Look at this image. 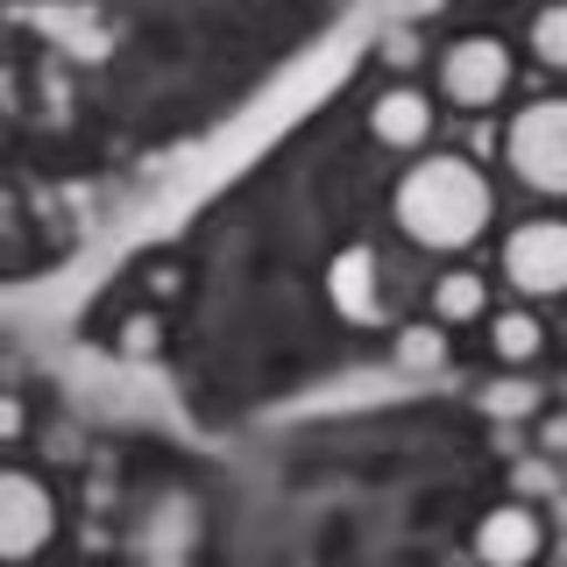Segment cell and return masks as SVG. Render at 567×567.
Masks as SVG:
<instances>
[{"instance_id":"1","label":"cell","mask_w":567,"mask_h":567,"mask_svg":"<svg viewBox=\"0 0 567 567\" xmlns=\"http://www.w3.org/2000/svg\"><path fill=\"white\" fill-rule=\"evenodd\" d=\"M398 227L419 248H468L489 227V185L461 156H425L398 185Z\"/></svg>"},{"instance_id":"14","label":"cell","mask_w":567,"mask_h":567,"mask_svg":"<svg viewBox=\"0 0 567 567\" xmlns=\"http://www.w3.org/2000/svg\"><path fill=\"white\" fill-rule=\"evenodd\" d=\"M156 341H164V327H156L150 312H135L128 327H121V354H128V362H150V354H156Z\"/></svg>"},{"instance_id":"15","label":"cell","mask_w":567,"mask_h":567,"mask_svg":"<svg viewBox=\"0 0 567 567\" xmlns=\"http://www.w3.org/2000/svg\"><path fill=\"white\" fill-rule=\"evenodd\" d=\"M383 64H390V71H412V64H419V35H412V29H398V35L383 43Z\"/></svg>"},{"instance_id":"5","label":"cell","mask_w":567,"mask_h":567,"mask_svg":"<svg viewBox=\"0 0 567 567\" xmlns=\"http://www.w3.org/2000/svg\"><path fill=\"white\" fill-rule=\"evenodd\" d=\"M50 532H58V504H50V489L35 483L29 468H8V483H0V554L22 567Z\"/></svg>"},{"instance_id":"17","label":"cell","mask_w":567,"mask_h":567,"mask_svg":"<svg viewBox=\"0 0 567 567\" xmlns=\"http://www.w3.org/2000/svg\"><path fill=\"white\" fill-rule=\"evenodd\" d=\"M475 567H483V560H475Z\"/></svg>"},{"instance_id":"13","label":"cell","mask_w":567,"mask_h":567,"mask_svg":"<svg viewBox=\"0 0 567 567\" xmlns=\"http://www.w3.org/2000/svg\"><path fill=\"white\" fill-rule=\"evenodd\" d=\"M532 58L554 64V71H567V0H554V8L532 22Z\"/></svg>"},{"instance_id":"16","label":"cell","mask_w":567,"mask_h":567,"mask_svg":"<svg viewBox=\"0 0 567 567\" xmlns=\"http://www.w3.org/2000/svg\"><path fill=\"white\" fill-rule=\"evenodd\" d=\"M539 440H546V454H567V419H546Z\"/></svg>"},{"instance_id":"12","label":"cell","mask_w":567,"mask_h":567,"mask_svg":"<svg viewBox=\"0 0 567 567\" xmlns=\"http://www.w3.org/2000/svg\"><path fill=\"white\" fill-rule=\"evenodd\" d=\"M483 404H489V419H532L539 412V383H525V377H496L483 390Z\"/></svg>"},{"instance_id":"4","label":"cell","mask_w":567,"mask_h":567,"mask_svg":"<svg viewBox=\"0 0 567 567\" xmlns=\"http://www.w3.org/2000/svg\"><path fill=\"white\" fill-rule=\"evenodd\" d=\"M511 85V50L496 35H461L454 50H440V93L454 106H489Z\"/></svg>"},{"instance_id":"8","label":"cell","mask_w":567,"mask_h":567,"mask_svg":"<svg viewBox=\"0 0 567 567\" xmlns=\"http://www.w3.org/2000/svg\"><path fill=\"white\" fill-rule=\"evenodd\" d=\"M327 291L333 306H341V319H383V291H377V256L369 248H341V256L327 262Z\"/></svg>"},{"instance_id":"9","label":"cell","mask_w":567,"mask_h":567,"mask_svg":"<svg viewBox=\"0 0 567 567\" xmlns=\"http://www.w3.org/2000/svg\"><path fill=\"white\" fill-rule=\"evenodd\" d=\"M489 312V284L475 270H447L433 284V319L440 327H461V319H483Z\"/></svg>"},{"instance_id":"11","label":"cell","mask_w":567,"mask_h":567,"mask_svg":"<svg viewBox=\"0 0 567 567\" xmlns=\"http://www.w3.org/2000/svg\"><path fill=\"white\" fill-rule=\"evenodd\" d=\"M398 362L419 369V377H425V369H440V362H447V327H440V319H419V327H404V333H398Z\"/></svg>"},{"instance_id":"3","label":"cell","mask_w":567,"mask_h":567,"mask_svg":"<svg viewBox=\"0 0 567 567\" xmlns=\"http://www.w3.org/2000/svg\"><path fill=\"white\" fill-rule=\"evenodd\" d=\"M504 277L525 298H560L567 291V220H525L504 241Z\"/></svg>"},{"instance_id":"6","label":"cell","mask_w":567,"mask_h":567,"mask_svg":"<svg viewBox=\"0 0 567 567\" xmlns=\"http://www.w3.org/2000/svg\"><path fill=\"white\" fill-rule=\"evenodd\" d=\"M539 546H546V532H539V511L532 504H496L489 518L475 525V560L483 567H532Z\"/></svg>"},{"instance_id":"7","label":"cell","mask_w":567,"mask_h":567,"mask_svg":"<svg viewBox=\"0 0 567 567\" xmlns=\"http://www.w3.org/2000/svg\"><path fill=\"white\" fill-rule=\"evenodd\" d=\"M369 135L390 142V150H419L433 135V100L412 93V85H390V93L369 100Z\"/></svg>"},{"instance_id":"2","label":"cell","mask_w":567,"mask_h":567,"mask_svg":"<svg viewBox=\"0 0 567 567\" xmlns=\"http://www.w3.org/2000/svg\"><path fill=\"white\" fill-rule=\"evenodd\" d=\"M511 171L546 199H567V100H532L504 135Z\"/></svg>"},{"instance_id":"10","label":"cell","mask_w":567,"mask_h":567,"mask_svg":"<svg viewBox=\"0 0 567 567\" xmlns=\"http://www.w3.org/2000/svg\"><path fill=\"white\" fill-rule=\"evenodd\" d=\"M539 341H546V333H539V319H532V312H496L489 319V354L504 369H525L532 354H539Z\"/></svg>"}]
</instances>
